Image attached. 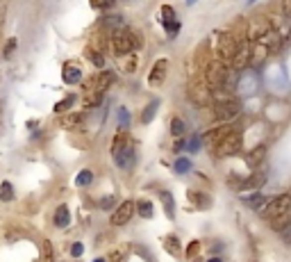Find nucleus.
Listing matches in <instances>:
<instances>
[{
  "label": "nucleus",
  "mask_w": 291,
  "mask_h": 262,
  "mask_svg": "<svg viewBox=\"0 0 291 262\" xmlns=\"http://www.w3.org/2000/svg\"><path fill=\"white\" fill-rule=\"evenodd\" d=\"M132 153H135V148H132V139H130V134L125 132V130H119L116 137H114V141H112L114 162L125 169V166H128V160L132 157Z\"/></svg>",
  "instance_id": "nucleus-1"
},
{
  "label": "nucleus",
  "mask_w": 291,
  "mask_h": 262,
  "mask_svg": "<svg viewBox=\"0 0 291 262\" xmlns=\"http://www.w3.org/2000/svg\"><path fill=\"white\" fill-rule=\"evenodd\" d=\"M227 75H230V69H227L223 62H210V64L205 66V82L212 91L225 89Z\"/></svg>",
  "instance_id": "nucleus-2"
},
{
  "label": "nucleus",
  "mask_w": 291,
  "mask_h": 262,
  "mask_svg": "<svg viewBox=\"0 0 291 262\" xmlns=\"http://www.w3.org/2000/svg\"><path fill=\"white\" fill-rule=\"evenodd\" d=\"M239 50V39L234 37L232 32H218L216 34V55H218V62H230L234 59V55H237Z\"/></svg>",
  "instance_id": "nucleus-3"
},
{
  "label": "nucleus",
  "mask_w": 291,
  "mask_h": 262,
  "mask_svg": "<svg viewBox=\"0 0 291 262\" xmlns=\"http://www.w3.org/2000/svg\"><path fill=\"white\" fill-rule=\"evenodd\" d=\"M109 41H112V48L116 55H132L137 50V46H139V41H137L135 34L130 32L128 27H121V30L112 32Z\"/></svg>",
  "instance_id": "nucleus-4"
},
{
  "label": "nucleus",
  "mask_w": 291,
  "mask_h": 262,
  "mask_svg": "<svg viewBox=\"0 0 291 262\" xmlns=\"http://www.w3.org/2000/svg\"><path fill=\"white\" fill-rule=\"evenodd\" d=\"M239 150H241V132H237V130H230L221 141H216L214 144V155L216 157L237 155Z\"/></svg>",
  "instance_id": "nucleus-5"
},
{
  "label": "nucleus",
  "mask_w": 291,
  "mask_h": 262,
  "mask_svg": "<svg viewBox=\"0 0 291 262\" xmlns=\"http://www.w3.org/2000/svg\"><path fill=\"white\" fill-rule=\"evenodd\" d=\"M189 101L194 103V105L198 107H207L212 105V101H214V94H212V89L207 87L205 80H194V82H189Z\"/></svg>",
  "instance_id": "nucleus-6"
},
{
  "label": "nucleus",
  "mask_w": 291,
  "mask_h": 262,
  "mask_svg": "<svg viewBox=\"0 0 291 262\" xmlns=\"http://www.w3.org/2000/svg\"><path fill=\"white\" fill-rule=\"evenodd\" d=\"M241 114V103L239 101H221V103H216V107H214V117H216V121H221V123H232L234 119Z\"/></svg>",
  "instance_id": "nucleus-7"
},
{
  "label": "nucleus",
  "mask_w": 291,
  "mask_h": 262,
  "mask_svg": "<svg viewBox=\"0 0 291 262\" xmlns=\"http://www.w3.org/2000/svg\"><path fill=\"white\" fill-rule=\"evenodd\" d=\"M285 212H291V196L289 194H280V196L271 198L269 203H266V208L262 210V217H266V219L271 221Z\"/></svg>",
  "instance_id": "nucleus-8"
},
{
  "label": "nucleus",
  "mask_w": 291,
  "mask_h": 262,
  "mask_svg": "<svg viewBox=\"0 0 291 262\" xmlns=\"http://www.w3.org/2000/svg\"><path fill=\"white\" fill-rule=\"evenodd\" d=\"M137 212V203L135 201H123V203L116 208V212L112 214V226H125Z\"/></svg>",
  "instance_id": "nucleus-9"
},
{
  "label": "nucleus",
  "mask_w": 291,
  "mask_h": 262,
  "mask_svg": "<svg viewBox=\"0 0 291 262\" xmlns=\"http://www.w3.org/2000/svg\"><path fill=\"white\" fill-rule=\"evenodd\" d=\"M166 73H168V59H157L155 64H152L150 73H148V85H150V87L164 85V80H166Z\"/></svg>",
  "instance_id": "nucleus-10"
},
{
  "label": "nucleus",
  "mask_w": 291,
  "mask_h": 262,
  "mask_svg": "<svg viewBox=\"0 0 291 262\" xmlns=\"http://www.w3.org/2000/svg\"><path fill=\"white\" fill-rule=\"evenodd\" d=\"M269 53L271 50L266 48L264 43H255V41H250V59H248V66H259V64H264V59L269 57Z\"/></svg>",
  "instance_id": "nucleus-11"
},
{
  "label": "nucleus",
  "mask_w": 291,
  "mask_h": 262,
  "mask_svg": "<svg viewBox=\"0 0 291 262\" xmlns=\"http://www.w3.org/2000/svg\"><path fill=\"white\" fill-rule=\"evenodd\" d=\"M82 78V71L80 66H77V62H66L64 66H62V80L66 82V85H77Z\"/></svg>",
  "instance_id": "nucleus-12"
},
{
  "label": "nucleus",
  "mask_w": 291,
  "mask_h": 262,
  "mask_svg": "<svg viewBox=\"0 0 291 262\" xmlns=\"http://www.w3.org/2000/svg\"><path fill=\"white\" fill-rule=\"evenodd\" d=\"M266 182V171H255L253 176H248V178H243L241 182L237 185V189H257V187H262Z\"/></svg>",
  "instance_id": "nucleus-13"
},
{
  "label": "nucleus",
  "mask_w": 291,
  "mask_h": 262,
  "mask_svg": "<svg viewBox=\"0 0 291 262\" xmlns=\"http://www.w3.org/2000/svg\"><path fill=\"white\" fill-rule=\"evenodd\" d=\"M53 224L57 226V228H66V226L71 224V212H69V208H66V205H60V208L55 210Z\"/></svg>",
  "instance_id": "nucleus-14"
},
{
  "label": "nucleus",
  "mask_w": 291,
  "mask_h": 262,
  "mask_svg": "<svg viewBox=\"0 0 291 262\" xmlns=\"http://www.w3.org/2000/svg\"><path fill=\"white\" fill-rule=\"evenodd\" d=\"M241 201L248 205V208L257 210V212H262V210L266 208V203H269V198H266L264 194H255V196H243Z\"/></svg>",
  "instance_id": "nucleus-15"
},
{
  "label": "nucleus",
  "mask_w": 291,
  "mask_h": 262,
  "mask_svg": "<svg viewBox=\"0 0 291 262\" xmlns=\"http://www.w3.org/2000/svg\"><path fill=\"white\" fill-rule=\"evenodd\" d=\"M159 198H162V208H164V212H166V217L168 219H175V201H173V194L162 192Z\"/></svg>",
  "instance_id": "nucleus-16"
},
{
  "label": "nucleus",
  "mask_w": 291,
  "mask_h": 262,
  "mask_svg": "<svg viewBox=\"0 0 291 262\" xmlns=\"http://www.w3.org/2000/svg\"><path fill=\"white\" fill-rule=\"evenodd\" d=\"M264 155H266V146H257V148H253V150L248 153L246 162H248L250 166H259L262 162H264Z\"/></svg>",
  "instance_id": "nucleus-17"
},
{
  "label": "nucleus",
  "mask_w": 291,
  "mask_h": 262,
  "mask_svg": "<svg viewBox=\"0 0 291 262\" xmlns=\"http://www.w3.org/2000/svg\"><path fill=\"white\" fill-rule=\"evenodd\" d=\"M157 110H159V101H150L148 105L144 107V112H141V123H150L155 119Z\"/></svg>",
  "instance_id": "nucleus-18"
},
{
  "label": "nucleus",
  "mask_w": 291,
  "mask_h": 262,
  "mask_svg": "<svg viewBox=\"0 0 291 262\" xmlns=\"http://www.w3.org/2000/svg\"><path fill=\"white\" fill-rule=\"evenodd\" d=\"M230 130H232L230 126H223V128H214V130H210V132H205V137H203V139H205V141H214V144H216V141H221L223 137L230 132Z\"/></svg>",
  "instance_id": "nucleus-19"
},
{
  "label": "nucleus",
  "mask_w": 291,
  "mask_h": 262,
  "mask_svg": "<svg viewBox=\"0 0 291 262\" xmlns=\"http://www.w3.org/2000/svg\"><path fill=\"white\" fill-rule=\"evenodd\" d=\"M164 249H166L173 258H178L180 253H182V251H180V242H178V237H175V235H166V237H164Z\"/></svg>",
  "instance_id": "nucleus-20"
},
{
  "label": "nucleus",
  "mask_w": 291,
  "mask_h": 262,
  "mask_svg": "<svg viewBox=\"0 0 291 262\" xmlns=\"http://www.w3.org/2000/svg\"><path fill=\"white\" fill-rule=\"evenodd\" d=\"M189 198H191L200 210H205V208H210L212 205V198L207 196V194H203V192H189Z\"/></svg>",
  "instance_id": "nucleus-21"
},
{
  "label": "nucleus",
  "mask_w": 291,
  "mask_h": 262,
  "mask_svg": "<svg viewBox=\"0 0 291 262\" xmlns=\"http://www.w3.org/2000/svg\"><path fill=\"white\" fill-rule=\"evenodd\" d=\"M91 182H93V171L91 169H82V171L77 173V178H75L77 187H86V185H91Z\"/></svg>",
  "instance_id": "nucleus-22"
},
{
  "label": "nucleus",
  "mask_w": 291,
  "mask_h": 262,
  "mask_svg": "<svg viewBox=\"0 0 291 262\" xmlns=\"http://www.w3.org/2000/svg\"><path fill=\"white\" fill-rule=\"evenodd\" d=\"M137 210H139L141 217L150 219V217H152V201H148V198H141L139 203H137Z\"/></svg>",
  "instance_id": "nucleus-23"
},
{
  "label": "nucleus",
  "mask_w": 291,
  "mask_h": 262,
  "mask_svg": "<svg viewBox=\"0 0 291 262\" xmlns=\"http://www.w3.org/2000/svg\"><path fill=\"white\" fill-rule=\"evenodd\" d=\"M289 221H291V212H285V214H280V217L271 219V226H273V230H278V233H280V230L285 228Z\"/></svg>",
  "instance_id": "nucleus-24"
},
{
  "label": "nucleus",
  "mask_w": 291,
  "mask_h": 262,
  "mask_svg": "<svg viewBox=\"0 0 291 262\" xmlns=\"http://www.w3.org/2000/svg\"><path fill=\"white\" fill-rule=\"evenodd\" d=\"M171 134H173V137H182V134H184V121L180 117H173L171 119Z\"/></svg>",
  "instance_id": "nucleus-25"
},
{
  "label": "nucleus",
  "mask_w": 291,
  "mask_h": 262,
  "mask_svg": "<svg viewBox=\"0 0 291 262\" xmlns=\"http://www.w3.org/2000/svg\"><path fill=\"white\" fill-rule=\"evenodd\" d=\"M73 103H75V96H66L64 101H60L57 105L53 107L55 114H62V112H66V110H71V107H73Z\"/></svg>",
  "instance_id": "nucleus-26"
},
{
  "label": "nucleus",
  "mask_w": 291,
  "mask_h": 262,
  "mask_svg": "<svg viewBox=\"0 0 291 262\" xmlns=\"http://www.w3.org/2000/svg\"><path fill=\"white\" fill-rule=\"evenodd\" d=\"M39 262H55V256H53V244L48 240L43 242V249H41V260Z\"/></svg>",
  "instance_id": "nucleus-27"
},
{
  "label": "nucleus",
  "mask_w": 291,
  "mask_h": 262,
  "mask_svg": "<svg viewBox=\"0 0 291 262\" xmlns=\"http://www.w3.org/2000/svg\"><path fill=\"white\" fill-rule=\"evenodd\" d=\"M14 198V187H11V182H2L0 185V201H11Z\"/></svg>",
  "instance_id": "nucleus-28"
},
{
  "label": "nucleus",
  "mask_w": 291,
  "mask_h": 262,
  "mask_svg": "<svg viewBox=\"0 0 291 262\" xmlns=\"http://www.w3.org/2000/svg\"><path fill=\"white\" fill-rule=\"evenodd\" d=\"M173 169H175V173H187L191 169V162H189V157H178L175 164H173Z\"/></svg>",
  "instance_id": "nucleus-29"
},
{
  "label": "nucleus",
  "mask_w": 291,
  "mask_h": 262,
  "mask_svg": "<svg viewBox=\"0 0 291 262\" xmlns=\"http://www.w3.org/2000/svg\"><path fill=\"white\" fill-rule=\"evenodd\" d=\"M86 57L91 59V62H93L96 66H105V57H103L100 53H98L96 48H86Z\"/></svg>",
  "instance_id": "nucleus-30"
},
{
  "label": "nucleus",
  "mask_w": 291,
  "mask_h": 262,
  "mask_svg": "<svg viewBox=\"0 0 291 262\" xmlns=\"http://www.w3.org/2000/svg\"><path fill=\"white\" fill-rule=\"evenodd\" d=\"M123 71H125V73H135V71H137V55H135V53H132V55H128V57H125Z\"/></svg>",
  "instance_id": "nucleus-31"
},
{
  "label": "nucleus",
  "mask_w": 291,
  "mask_h": 262,
  "mask_svg": "<svg viewBox=\"0 0 291 262\" xmlns=\"http://www.w3.org/2000/svg\"><path fill=\"white\" fill-rule=\"evenodd\" d=\"M114 2L116 0H89V5L93 9H109V7H114Z\"/></svg>",
  "instance_id": "nucleus-32"
},
{
  "label": "nucleus",
  "mask_w": 291,
  "mask_h": 262,
  "mask_svg": "<svg viewBox=\"0 0 291 262\" xmlns=\"http://www.w3.org/2000/svg\"><path fill=\"white\" fill-rule=\"evenodd\" d=\"M162 21H164V25H168V23H173V21H175V14H173V7H168V5H164V7H162Z\"/></svg>",
  "instance_id": "nucleus-33"
},
{
  "label": "nucleus",
  "mask_w": 291,
  "mask_h": 262,
  "mask_svg": "<svg viewBox=\"0 0 291 262\" xmlns=\"http://www.w3.org/2000/svg\"><path fill=\"white\" fill-rule=\"evenodd\" d=\"M119 123H121V130H125V126H130V112L125 107H119Z\"/></svg>",
  "instance_id": "nucleus-34"
},
{
  "label": "nucleus",
  "mask_w": 291,
  "mask_h": 262,
  "mask_svg": "<svg viewBox=\"0 0 291 262\" xmlns=\"http://www.w3.org/2000/svg\"><path fill=\"white\" fill-rule=\"evenodd\" d=\"M14 48H16V39L11 37V39H9V41H7V43H5V50H2V57H9V55H11V53H14Z\"/></svg>",
  "instance_id": "nucleus-35"
},
{
  "label": "nucleus",
  "mask_w": 291,
  "mask_h": 262,
  "mask_svg": "<svg viewBox=\"0 0 291 262\" xmlns=\"http://www.w3.org/2000/svg\"><path fill=\"white\" fill-rule=\"evenodd\" d=\"M82 253H84V246H82L80 242H75V244L71 246V256H73V258H80Z\"/></svg>",
  "instance_id": "nucleus-36"
},
{
  "label": "nucleus",
  "mask_w": 291,
  "mask_h": 262,
  "mask_svg": "<svg viewBox=\"0 0 291 262\" xmlns=\"http://www.w3.org/2000/svg\"><path fill=\"white\" fill-rule=\"evenodd\" d=\"M280 235H282V240H285L287 244H291V221H289V224L285 226V228L280 230Z\"/></svg>",
  "instance_id": "nucleus-37"
},
{
  "label": "nucleus",
  "mask_w": 291,
  "mask_h": 262,
  "mask_svg": "<svg viewBox=\"0 0 291 262\" xmlns=\"http://www.w3.org/2000/svg\"><path fill=\"white\" fill-rule=\"evenodd\" d=\"M198 251H200V242H191V244H189V249H187V256L194 258Z\"/></svg>",
  "instance_id": "nucleus-38"
},
{
  "label": "nucleus",
  "mask_w": 291,
  "mask_h": 262,
  "mask_svg": "<svg viewBox=\"0 0 291 262\" xmlns=\"http://www.w3.org/2000/svg\"><path fill=\"white\" fill-rule=\"evenodd\" d=\"M80 121H82V114H71V117H66V126H77Z\"/></svg>",
  "instance_id": "nucleus-39"
},
{
  "label": "nucleus",
  "mask_w": 291,
  "mask_h": 262,
  "mask_svg": "<svg viewBox=\"0 0 291 262\" xmlns=\"http://www.w3.org/2000/svg\"><path fill=\"white\" fill-rule=\"evenodd\" d=\"M189 150H191V153H196V150L200 148V137H194V139L189 141V146H187Z\"/></svg>",
  "instance_id": "nucleus-40"
},
{
  "label": "nucleus",
  "mask_w": 291,
  "mask_h": 262,
  "mask_svg": "<svg viewBox=\"0 0 291 262\" xmlns=\"http://www.w3.org/2000/svg\"><path fill=\"white\" fill-rule=\"evenodd\" d=\"M112 203H114V198H112V196H107V198H103V201H100V208L105 210V208H109Z\"/></svg>",
  "instance_id": "nucleus-41"
},
{
  "label": "nucleus",
  "mask_w": 291,
  "mask_h": 262,
  "mask_svg": "<svg viewBox=\"0 0 291 262\" xmlns=\"http://www.w3.org/2000/svg\"><path fill=\"white\" fill-rule=\"evenodd\" d=\"M210 262H223V260H221V258H212Z\"/></svg>",
  "instance_id": "nucleus-42"
},
{
  "label": "nucleus",
  "mask_w": 291,
  "mask_h": 262,
  "mask_svg": "<svg viewBox=\"0 0 291 262\" xmlns=\"http://www.w3.org/2000/svg\"><path fill=\"white\" fill-rule=\"evenodd\" d=\"M253 2H257V0H248V5H253Z\"/></svg>",
  "instance_id": "nucleus-43"
},
{
  "label": "nucleus",
  "mask_w": 291,
  "mask_h": 262,
  "mask_svg": "<svg viewBox=\"0 0 291 262\" xmlns=\"http://www.w3.org/2000/svg\"><path fill=\"white\" fill-rule=\"evenodd\" d=\"M96 262H105V260H103V258H98V260H96Z\"/></svg>",
  "instance_id": "nucleus-44"
},
{
  "label": "nucleus",
  "mask_w": 291,
  "mask_h": 262,
  "mask_svg": "<svg viewBox=\"0 0 291 262\" xmlns=\"http://www.w3.org/2000/svg\"><path fill=\"white\" fill-rule=\"evenodd\" d=\"M37 262H39V260H37Z\"/></svg>",
  "instance_id": "nucleus-45"
}]
</instances>
